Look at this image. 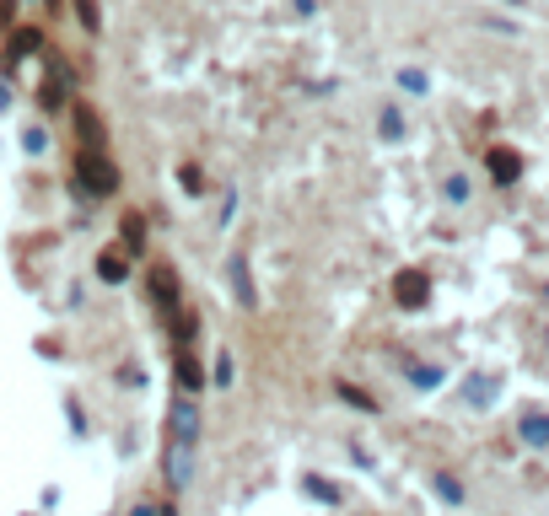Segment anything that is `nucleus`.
Returning <instances> with one entry per match:
<instances>
[{
    "instance_id": "1",
    "label": "nucleus",
    "mask_w": 549,
    "mask_h": 516,
    "mask_svg": "<svg viewBox=\"0 0 549 516\" xmlns=\"http://www.w3.org/2000/svg\"><path fill=\"white\" fill-rule=\"evenodd\" d=\"M194 452H199V403L194 393H178L168 403V425H162V479L178 495L194 479Z\"/></svg>"
},
{
    "instance_id": "2",
    "label": "nucleus",
    "mask_w": 549,
    "mask_h": 516,
    "mask_svg": "<svg viewBox=\"0 0 549 516\" xmlns=\"http://www.w3.org/2000/svg\"><path fill=\"white\" fill-rule=\"evenodd\" d=\"M76 188L92 194V199H108V194L119 188V172L108 162V151H81V157H76Z\"/></svg>"
},
{
    "instance_id": "3",
    "label": "nucleus",
    "mask_w": 549,
    "mask_h": 516,
    "mask_svg": "<svg viewBox=\"0 0 549 516\" xmlns=\"http://www.w3.org/2000/svg\"><path fill=\"white\" fill-rule=\"evenodd\" d=\"M151 296H157V307H162V318H168V323H178V318H183L178 275H173V269H151Z\"/></svg>"
},
{
    "instance_id": "4",
    "label": "nucleus",
    "mask_w": 549,
    "mask_h": 516,
    "mask_svg": "<svg viewBox=\"0 0 549 516\" xmlns=\"http://www.w3.org/2000/svg\"><path fill=\"white\" fill-rule=\"evenodd\" d=\"M76 129H81V140H86V151H103L108 140H103V118L92 114L86 103H76Z\"/></svg>"
},
{
    "instance_id": "5",
    "label": "nucleus",
    "mask_w": 549,
    "mask_h": 516,
    "mask_svg": "<svg viewBox=\"0 0 549 516\" xmlns=\"http://www.w3.org/2000/svg\"><path fill=\"white\" fill-rule=\"evenodd\" d=\"M178 388L183 393H199V388H205V371H199V360H194L188 344H178Z\"/></svg>"
},
{
    "instance_id": "6",
    "label": "nucleus",
    "mask_w": 549,
    "mask_h": 516,
    "mask_svg": "<svg viewBox=\"0 0 549 516\" xmlns=\"http://www.w3.org/2000/svg\"><path fill=\"white\" fill-rule=\"evenodd\" d=\"M97 275H103L108 286H119L124 275H129V248H108V253H103V264H97Z\"/></svg>"
},
{
    "instance_id": "7",
    "label": "nucleus",
    "mask_w": 549,
    "mask_h": 516,
    "mask_svg": "<svg viewBox=\"0 0 549 516\" xmlns=\"http://www.w3.org/2000/svg\"><path fill=\"white\" fill-rule=\"evenodd\" d=\"M22 55H44V33H33V27L11 33V55H5V65H16Z\"/></svg>"
},
{
    "instance_id": "8",
    "label": "nucleus",
    "mask_w": 549,
    "mask_h": 516,
    "mask_svg": "<svg viewBox=\"0 0 549 516\" xmlns=\"http://www.w3.org/2000/svg\"><path fill=\"white\" fill-rule=\"evenodd\" d=\"M399 301H404V307H421V296H426V280H421V275H415V269H410V275H399Z\"/></svg>"
},
{
    "instance_id": "9",
    "label": "nucleus",
    "mask_w": 549,
    "mask_h": 516,
    "mask_svg": "<svg viewBox=\"0 0 549 516\" xmlns=\"http://www.w3.org/2000/svg\"><path fill=\"white\" fill-rule=\"evenodd\" d=\"M232 286H238V301L253 307V286H248V264H243V258H232Z\"/></svg>"
},
{
    "instance_id": "10",
    "label": "nucleus",
    "mask_w": 549,
    "mask_h": 516,
    "mask_svg": "<svg viewBox=\"0 0 549 516\" xmlns=\"http://www.w3.org/2000/svg\"><path fill=\"white\" fill-rule=\"evenodd\" d=\"M76 16H81V27H86V33H97V27H103V16H97V0H76Z\"/></svg>"
},
{
    "instance_id": "11",
    "label": "nucleus",
    "mask_w": 549,
    "mask_h": 516,
    "mask_svg": "<svg viewBox=\"0 0 549 516\" xmlns=\"http://www.w3.org/2000/svg\"><path fill=\"white\" fill-rule=\"evenodd\" d=\"M523 436H528V441H549V420L544 414H539V420L528 414V420H523Z\"/></svg>"
},
{
    "instance_id": "12",
    "label": "nucleus",
    "mask_w": 549,
    "mask_h": 516,
    "mask_svg": "<svg viewBox=\"0 0 549 516\" xmlns=\"http://www.w3.org/2000/svg\"><path fill=\"white\" fill-rule=\"evenodd\" d=\"M124 242H129V253H140V242H146V227H140V221H135V216H129V221H124Z\"/></svg>"
},
{
    "instance_id": "13",
    "label": "nucleus",
    "mask_w": 549,
    "mask_h": 516,
    "mask_svg": "<svg viewBox=\"0 0 549 516\" xmlns=\"http://www.w3.org/2000/svg\"><path fill=\"white\" fill-rule=\"evenodd\" d=\"M183 188H188V194H205V177H199V167H183Z\"/></svg>"
},
{
    "instance_id": "14",
    "label": "nucleus",
    "mask_w": 549,
    "mask_h": 516,
    "mask_svg": "<svg viewBox=\"0 0 549 516\" xmlns=\"http://www.w3.org/2000/svg\"><path fill=\"white\" fill-rule=\"evenodd\" d=\"M227 382H232V355L216 360V388H227Z\"/></svg>"
},
{
    "instance_id": "15",
    "label": "nucleus",
    "mask_w": 549,
    "mask_h": 516,
    "mask_svg": "<svg viewBox=\"0 0 549 516\" xmlns=\"http://www.w3.org/2000/svg\"><path fill=\"white\" fill-rule=\"evenodd\" d=\"M11 5H16V0H0V27L11 22Z\"/></svg>"
},
{
    "instance_id": "16",
    "label": "nucleus",
    "mask_w": 549,
    "mask_h": 516,
    "mask_svg": "<svg viewBox=\"0 0 549 516\" xmlns=\"http://www.w3.org/2000/svg\"><path fill=\"white\" fill-rule=\"evenodd\" d=\"M135 516H162V511H157V506H140V511H135Z\"/></svg>"
}]
</instances>
